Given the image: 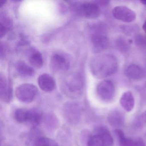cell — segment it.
Segmentation results:
<instances>
[{
	"instance_id": "6da1fadb",
	"label": "cell",
	"mask_w": 146,
	"mask_h": 146,
	"mask_svg": "<svg viewBox=\"0 0 146 146\" xmlns=\"http://www.w3.org/2000/svg\"><path fill=\"white\" fill-rule=\"evenodd\" d=\"M90 68L92 73L96 77L106 78L113 75L117 70V60L112 54H101L92 59Z\"/></svg>"
},
{
	"instance_id": "7a4b0ae2",
	"label": "cell",
	"mask_w": 146,
	"mask_h": 146,
	"mask_svg": "<svg viewBox=\"0 0 146 146\" xmlns=\"http://www.w3.org/2000/svg\"><path fill=\"white\" fill-rule=\"evenodd\" d=\"M14 117L20 123H29L33 126L40 124L43 118L42 113L36 108L17 109L14 112Z\"/></svg>"
},
{
	"instance_id": "3957f363",
	"label": "cell",
	"mask_w": 146,
	"mask_h": 146,
	"mask_svg": "<svg viewBox=\"0 0 146 146\" xmlns=\"http://www.w3.org/2000/svg\"><path fill=\"white\" fill-rule=\"evenodd\" d=\"M113 139L106 127L100 126L94 130L88 139L87 146H113Z\"/></svg>"
},
{
	"instance_id": "277c9868",
	"label": "cell",
	"mask_w": 146,
	"mask_h": 146,
	"mask_svg": "<svg viewBox=\"0 0 146 146\" xmlns=\"http://www.w3.org/2000/svg\"><path fill=\"white\" fill-rule=\"evenodd\" d=\"M63 115L66 121L71 124L76 125L81 120L82 108L76 102H66L63 107Z\"/></svg>"
},
{
	"instance_id": "5b68a950",
	"label": "cell",
	"mask_w": 146,
	"mask_h": 146,
	"mask_svg": "<svg viewBox=\"0 0 146 146\" xmlns=\"http://www.w3.org/2000/svg\"><path fill=\"white\" fill-rule=\"evenodd\" d=\"M63 86V91L71 98H78L82 93L83 84L78 75H72L67 78Z\"/></svg>"
},
{
	"instance_id": "8992f818",
	"label": "cell",
	"mask_w": 146,
	"mask_h": 146,
	"mask_svg": "<svg viewBox=\"0 0 146 146\" xmlns=\"http://www.w3.org/2000/svg\"><path fill=\"white\" fill-rule=\"evenodd\" d=\"M38 93L35 85L31 84H23L19 86L15 91L17 99L24 103H29L35 100Z\"/></svg>"
},
{
	"instance_id": "52a82bcc",
	"label": "cell",
	"mask_w": 146,
	"mask_h": 146,
	"mask_svg": "<svg viewBox=\"0 0 146 146\" xmlns=\"http://www.w3.org/2000/svg\"><path fill=\"white\" fill-rule=\"evenodd\" d=\"M76 10L80 16L88 19L97 18L101 13L100 9L96 4L84 2L76 6Z\"/></svg>"
},
{
	"instance_id": "ba28073f",
	"label": "cell",
	"mask_w": 146,
	"mask_h": 146,
	"mask_svg": "<svg viewBox=\"0 0 146 146\" xmlns=\"http://www.w3.org/2000/svg\"><path fill=\"white\" fill-rule=\"evenodd\" d=\"M98 96L105 101H109L113 99L115 89L112 82L108 80L102 81L97 85L96 88Z\"/></svg>"
},
{
	"instance_id": "9c48e42d",
	"label": "cell",
	"mask_w": 146,
	"mask_h": 146,
	"mask_svg": "<svg viewBox=\"0 0 146 146\" xmlns=\"http://www.w3.org/2000/svg\"><path fill=\"white\" fill-rule=\"evenodd\" d=\"M50 65L54 71L64 72L69 69L70 64L66 55L60 53H55L51 57Z\"/></svg>"
},
{
	"instance_id": "30bf717a",
	"label": "cell",
	"mask_w": 146,
	"mask_h": 146,
	"mask_svg": "<svg viewBox=\"0 0 146 146\" xmlns=\"http://www.w3.org/2000/svg\"><path fill=\"white\" fill-rule=\"evenodd\" d=\"M112 14L116 19L126 23L133 22L136 17V13L132 10L124 6L115 7Z\"/></svg>"
},
{
	"instance_id": "8fae6325",
	"label": "cell",
	"mask_w": 146,
	"mask_h": 146,
	"mask_svg": "<svg viewBox=\"0 0 146 146\" xmlns=\"http://www.w3.org/2000/svg\"><path fill=\"white\" fill-rule=\"evenodd\" d=\"M13 96L12 84L4 76H0V98L5 103L11 102Z\"/></svg>"
},
{
	"instance_id": "7c38bea8",
	"label": "cell",
	"mask_w": 146,
	"mask_h": 146,
	"mask_svg": "<svg viewBox=\"0 0 146 146\" xmlns=\"http://www.w3.org/2000/svg\"><path fill=\"white\" fill-rule=\"evenodd\" d=\"M115 132L119 140V146H146L143 140L141 138L132 139L125 135L123 131L117 129Z\"/></svg>"
},
{
	"instance_id": "4fadbf2b",
	"label": "cell",
	"mask_w": 146,
	"mask_h": 146,
	"mask_svg": "<svg viewBox=\"0 0 146 146\" xmlns=\"http://www.w3.org/2000/svg\"><path fill=\"white\" fill-rule=\"evenodd\" d=\"M91 41L93 51L96 53L106 49L109 42L106 36L99 34H94L91 37Z\"/></svg>"
},
{
	"instance_id": "5bb4252c",
	"label": "cell",
	"mask_w": 146,
	"mask_h": 146,
	"mask_svg": "<svg viewBox=\"0 0 146 146\" xmlns=\"http://www.w3.org/2000/svg\"><path fill=\"white\" fill-rule=\"evenodd\" d=\"M37 81L39 87L43 91L52 92L55 88V81L52 77L48 74H43L40 75Z\"/></svg>"
},
{
	"instance_id": "9a60e30c",
	"label": "cell",
	"mask_w": 146,
	"mask_h": 146,
	"mask_svg": "<svg viewBox=\"0 0 146 146\" xmlns=\"http://www.w3.org/2000/svg\"><path fill=\"white\" fill-rule=\"evenodd\" d=\"M119 102L125 111L127 112L132 111L135 106V99L132 93L129 91L124 92L120 98Z\"/></svg>"
},
{
	"instance_id": "2e32d148",
	"label": "cell",
	"mask_w": 146,
	"mask_h": 146,
	"mask_svg": "<svg viewBox=\"0 0 146 146\" xmlns=\"http://www.w3.org/2000/svg\"><path fill=\"white\" fill-rule=\"evenodd\" d=\"M108 121L112 126L119 127L122 126L124 122V116L118 110L112 111L108 116Z\"/></svg>"
},
{
	"instance_id": "e0dca14e",
	"label": "cell",
	"mask_w": 146,
	"mask_h": 146,
	"mask_svg": "<svg viewBox=\"0 0 146 146\" xmlns=\"http://www.w3.org/2000/svg\"><path fill=\"white\" fill-rule=\"evenodd\" d=\"M126 73L129 78L135 80L142 79L145 76L143 69L135 64L129 66L126 69Z\"/></svg>"
},
{
	"instance_id": "ac0fdd59",
	"label": "cell",
	"mask_w": 146,
	"mask_h": 146,
	"mask_svg": "<svg viewBox=\"0 0 146 146\" xmlns=\"http://www.w3.org/2000/svg\"><path fill=\"white\" fill-rule=\"evenodd\" d=\"M15 68L19 75L25 77H32L35 74L34 69L24 61H18L15 65Z\"/></svg>"
},
{
	"instance_id": "d6986e66",
	"label": "cell",
	"mask_w": 146,
	"mask_h": 146,
	"mask_svg": "<svg viewBox=\"0 0 146 146\" xmlns=\"http://www.w3.org/2000/svg\"><path fill=\"white\" fill-rule=\"evenodd\" d=\"M29 60L33 67L40 69L43 64V59L41 54L36 49L30 50L29 53Z\"/></svg>"
},
{
	"instance_id": "ffe728a7",
	"label": "cell",
	"mask_w": 146,
	"mask_h": 146,
	"mask_svg": "<svg viewBox=\"0 0 146 146\" xmlns=\"http://www.w3.org/2000/svg\"><path fill=\"white\" fill-rule=\"evenodd\" d=\"M12 25V22L9 18L4 17L0 22V36L1 38L5 36L8 30Z\"/></svg>"
},
{
	"instance_id": "44dd1931",
	"label": "cell",
	"mask_w": 146,
	"mask_h": 146,
	"mask_svg": "<svg viewBox=\"0 0 146 146\" xmlns=\"http://www.w3.org/2000/svg\"><path fill=\"white\" fill-rule=\"evenodd\" d=\"M35 146H59L58 144L52 139L42 137L36 140Z\"/></svg>"
},
{
	"instance_id": "7402d4cb",
	"label": "cell",
	"mask_w": 146,
	"mask_h": 146,
	"mask_svg": "<svg viewBox=\"0 0 146 146\" xmlns=\"http://www.w3.org/2000/svg\"><path fill=\"white\" fill-rule=\"evenodd\" d=\"M46 123L48 127L54 128L57 125L58 120L54 114L49 113L46 117Z\"/></svg>"
},
{
	"instance_id": "603a6c76",
	"label": "cell",
	"mask_w": 146,
	"mask_h": 146,
	"mask_svg": "<svg viewBox=\"0 0 146 146\" xmlns=\"http://www.w3.org/2000/svg\"><path fill=\"white\" fill-rule=\"evenodd\" d=\"M141 119L143 122L146 123V111L142 113L141 115Z\"/></svg>"
},
{
	"instance_id": "cb8c5ba5",
	"label": "cell",
	"mask_w": 146,
	"mask_h": 146,
	"mask_svg": "<svg viewBox=\"0 0 146 146\" xmlns=\"http://www.w3.org/2000/svg\"><path fill=\"white\" fill-rule=\"evenodd\" d=\"M143 29V31H145V33H146V20L144 21L142 26Z\"/></svg>"
},
{
	"instance_id": "d4e9b609",
	"label": "cell",
	"mask_w": 146,
	"mask_h": 146,
	"mask_svg": "<svg viewBox=\"0 0 146 146\" xmlns=\"http://www.w3.org/2000/svg\"><path fill=\"white\" fill-rule=\"evenodd\" d=\"M141 2L143 5H146V1H141Z\"/></svg>"
}]
</instances>
